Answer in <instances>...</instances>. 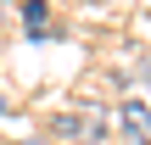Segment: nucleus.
Instances as JSON below:
<instances>
[{"instance_id": "obj_2", "label": "nucleus", "mask_w": 151, "mask_h": 145, "mask_svg": "<svg viewBox=\"0 0 151 145\" xmlns=\"http://www.w3.org/2000/svg\"><path fill=\"white\" fill-rule=\"evenodd\" d=\"M17 11H22V28H28V39H45V34H50V0H22Z\"/></svg>"}, {"instance_id": "obj_6", "label": "nucleus", "mask_w": 151, "mask_h": 145, "mask_svg": "<svg viewBox=\"0 0 151 145\" xmlns=\"http://www.w3.org/2000/svg\"><path fill=\"white\" fill-rule=\"evenodd\" d=\"M0 6H22V0H0Z\"/></svg>"}, {"instance_id": "obj_4", "label": "nucleus", "mask_w": 151, "mask_h": 145, "mask_svg": "<svg viewBox=\"0 0 151 145\" xmlns=\"http://www.w3.org/2000/svg\"><path fill=\"white\" fill-rule=\"evenodd\" d=\"M6 112H11V101H6V89H0V117H6Z\"/></svg>"}, {"instance_id": "obj_1", "label": "nucleus", "mask_w": 151, "mask_h": 145, "mask_svg": "<svg viewBox=\"0 0 151 145\" xmlns=\"http://www.w3.org/2000/svg\"><path fill=\"white\" fill-rule=\"evenodd\" d=\"M50 134H56V140L90 145V140H101V134H106V117H101V112H95V117H90V112H62V117H50Z\"/></svg>"}, {"instance_id": "obj_5", "label": "nucleus", "mask_w": 151, "mask_h": 145, "mask_svg": "<svg viewBox=\"0 0 151 145\" xmlns=\"http://www.w3.org/2000/svg\"><path fill=\"white\" fill-rule=\"evenodd\" d=\"M11 145H45V140H11Z\"/></svg>"}, {"instance_id": "obj_3", "label": "nucleus", "mask_w": 151, "mask_h": 145, "mask_svg": "<svg viewBox=\"0 0 151 145\" xmlns=\"http://www.w3.org/2000/svg\"><path fill=\"white\" fill-rule=\"evenodd\" d=\"M123 129H129L140 145H151V106H140V101H134V106H123Z\"/></svg>"}]
</instances>
